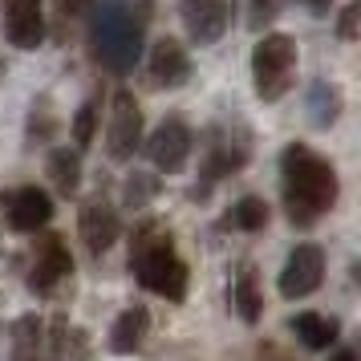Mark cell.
Returning a JSON list of instances; mask_svg holds the SVG:
<instances>
[{
    "label": "cell",
    "instance_id": "6da1fadb",
    "mask_svg": "<svg viewBox=\"0 0 361 361\" xmlns=\"http://www.w3.org/2000/svg\"><path fill=\"white\" fill-rule=\"evenodd\" d=\"M154 0H90L85 8V49L90 61L114 78H126L147 45Z\"/></svg>",
    "mask_w": 361,
    "mask_h": 361
},
{
    "label": "cell",
    "instance_id": "7a4b0ae2",
    "mask_svg": "<svg viewBox=\"0 0 361 361\" xmlns=\"http://www.w3.org/2000/svg\"><path fill=\"white\" fill-rule=\"evenodd\" d=\"M280 195L296 228H312L321 215L337 207L341 183L325 154H317L305 142H288L280 150Z\"/></svg>",
    "mask_w": 361,
    "mask_h": 361
},
{
    "label": "cell",
    "instance_id": "3957f363",
    "mask_svg": "<svg viewBox=\"0 0 361 361\" xmlns=\"http://www.w3.org/2000/svg\"><path fill=\"white\" fill-rule=\"evenodd\" d=\"M130 272L134 280L147 288V293L163 296L171 305H179L183 296H187V260L179 256V247H175V235L163 228V224H138L134 228V240H130Z\"/></svg>",
    "mask_w": 361,
    "mask_h": 361
},
{
    "label": "cell",
    "instance_id": "277c9868",
    "mask_svg": "<svg viewBox=\"0 0 361 361\" xmlns=\"http://www.w3.org/2000/svg\"><path fill=\"white\" fill-rule=\"evenodd\" d=\"M296 41L284 33H264L256 45H252V85H256V98L264 106L280 102L296 82Z\"/></svg>",
    "mask_w": 361,
    "mask_h": 361
},
{
    "label": "cell",
    "instance_id": "5b68a950",
    "mask_svg": "<svg viewBox=\"0 0 361 361\" xmlns=\"http://www.w3.org/2000/svg\"><path fill=\"white\" fill-rule=\"evenodd\" d=\"M247 154H252V138L244 126H212L203 147V187H195L191 199H207V187L235 175L247 163Z\"/></svg>",
    "mask_w": 361,
    "mask_h": 361
},
{
    "label": "cell",
    "instance_id": "8992f818",
    "mask_svg": "<svg viewBox=\"0 0 361 361\" xmlns=\"http://www.w3.org/2000/svg\"><path fill=\"white\" fill-rule=\"evenodd\" d=\"M142 147V106L130 90H114L110 98V130H106V154L114 163H130Z\"/></svg>",
    "mask_w": 361,
    "mask_h": 361
},
{
    "label": "cell",
    "instance_id": "52a82bcc",
    "mask_svg": "<svg viewBox=\"0 0 361 361\" xmlns=\"http://www.w3.org/2000/svg\"><path fill=\"white\" fill-rule=\"evenodd\" d=\"M191 150H195V134H191V126L179 114L163 118L154 126V134L147 138V159L163 175H179L183 166H187V159H191Z\"/></svg>",
    "mask_w": 361,
    "mask_h": 361
},
{
    "label": "cell",
    "instance_id": "ba28073f",
    "mask_svg": "<svg viewBox=\"0 0 361 361\" xmlns=\"http://www.w3.org/2000/svg\"><path fill=\"white\" fill-rule=\"evenodd\" d=\"M325 280V252L317 244H296L288 252V260L280 268L276 288L284 300H300V296H312Z\"/></svg>",
    "mask_w": 361,
    "mask_h": 361
},
{
    "label": "cell",
    "instance_id": "9c48e42d",
    "mask_svg": "<svg viewBox=\"0 0 361 361\" xmlns=\"http://www.w3.org/2000/svg\"><path fill=\"white\" fill-rule=\"evenodd\" d=\"M0 212H4V224L13 231L33 235V231L49 228L53 199L41 187H13V191H0Z\"/></svg>",
    "mask_w": 361,
    "mask_h": 361
},
{
    "label": "cell",
    "instance_id": "30bf717a",
    "mask_svg": "<svg viewBox=\"0 0 361 361\" xmlns=\"http://www.w3.org/2000/svg\"><path fill=\"white\" fill-rule=\"evenodd\" d=\"M0 29L13 49H37L45 41V13L41 0H0Z\"/></svg>",
    "mask_w": 361,
    "mask_h": 361
},
{
    "label": "cell",
    "instance_id": "8fae6325",
    "mask_svg": "<svg viewBox=\"0 0 361 361\" xmlns=\"http://www.w3.org/2000/svg\"><path fill=\"white\" fill-rule=\"evenodd\" d=\"M73 272V256H69L66 240L57 235V231H45L41 240H37V252H33V268H29V288L33 293H53L61 280Z\"/></svg>",
    "mask_w": 361,
    "mask_h": 361
},
{
    "label": "cell",
    "instance_id": "7c38bea8",
    "mask_svg": "<svg viewBox=\"0 0 361 361\" xmlns=\"http://www.w3.org/2000/svg\"><path fill=\"white\" fill-rule=\"evenodd\" d=\"M179 17L195 45H215L231 25V0H183Z\"/></svg>",
    "mask_w": 361,
    "mask_h": 361
},
{
    "label": "cell",
    "instance_id": "4fadbf2b",
    "mask_svg": "<svg viewBox=\"0 0 361 361\" xmlns=\"http://www.w3.org/2000/svg\"><path fill=\"white\" fill-rule=\"evenodd\" d=\"M78 231H82V244L90 247V256H102L122 235V224H118V212L106 199H90L78 215Z\"/></svg>",
    "mask_w": 361,
    "mask_h": 361
},
{
    "label": "cell",
    "instance_id": "5bb4252c",
    "mask_svg": "<svg viewBox=\"0 0 361 361\" xmlns=\"http://www.w3.org/2000/svg\"><path fill=\"white\" fill-rule=\"evenodd\" d=\"M147 73L159 90H179L191 78V57L175 37H163V41H154V49L147 57Z\"/></svg>",
    "mask_w": 361,
    "mask_h": 361
},
{
    "label": "cell",
    "instance_id": "9a60e30c",
    "mask_svg": "<svg viewBox=\"0 0 361 361\" xmlns=\"http://www.w3.org/2000/svg\"><path fill=\"white\" fill-rule=\"evenodd\" d=\"M288 329L296 333V341L305 349H329V345L341 337V321L337 317H325V312H296Z\"/></svg>",
    "mask_w": 361,
    "mask_h": 361
},
{
    "label": "cell",
    "instance_id": "2e32d148",
    "mask_svg": "<svg viewBox=\"0 0 361 361\" xmlns=\"http://www.w3.org/2000/svg\"><path fill=\"white\" fill-rule=\"evenodd\" d=\"M150 333V312L142 305H134V309L118 312V321L110 325V349L114 353H134V349H142Z\"/></svg>",
    "mask_w": 361,
    "mask_h": 361
},
{
    "label": "cell",
    "instance_id": "e0dca14e",
    "mask_svg": "<svg viewBox=\"0 0 361 361\" xmlns=\"http://www.w3.org/2000/svg\"><path fill=\"white\" fill-rule=\"evenodd\" d=\"M305 106H309V118L312 126H321V130H329L337 118H341V85L337 82H325V78H317V82L309 85V98H305Z\"/></svg>",
    "mask_w": 361,
    "mask_h": 361
},
{
    "label": "cell",
    "instance_id": "ac0fdd59",
    "mask_svg": "<svg viewBox=\"0 0 361 361\" xmlns=\"http://www.w3.org/2000/svg\"><path fill=\"white\" fill-rule=\"evenodd\" d=\"M231 305H235V312L244 317L247 325H256L264 312V296H260V276H256V268L252 264H244L240 272H235V280H231Z\"/></svg>",
    "mask_w": 361,
    "mask_h": 361
},
{
    "label": "cell",
    "instance_id": "d6986e66",
    "mask_svg": "<svg viewBox=\"0 0 361 361\" xmlns=\"http://www.w3.org/2000/svg\"><path fill=\"white\" fill-rule=\"evenodd\" d=\"M45 175L61 195H78V187H82V150H69V147L49 150Z\"/></svg>",
    "mask_w": 361,
    "mask_h": 361
},
{
    "label": "cell",
    "instance_id": "ffe728a7",
    "mask_svg": "<svg viewBox=\"0 0 361 361\" xmlns=\"http://www.w3.org/2000/svg\"><path fill=\"white\" fill-rule=\"evenodd\" d=\"M219 224H224L228 231H264V228H268V203H264L260 195L235 199L228 212H224Z\"/></svg>",
    "mask_w": 361,
    "mask_h": 361
},
{
    "label": "cell",
    "instance_id": "44dd1931",
    "mask_svg": "<svg viewBox=\"0 0 361 361\" xmlns=\"http://www.w3.org/2000/svg\"><path fill=\"white\" fill-rule=\"evenodd\" d=\"M41 353H45V325L29 312L13 325V361H41Z\"/></svg>",
    "mask_w": 361,
    "mask_h": 361
},
{
    "label": "cell",
    "instance_id": "7402d4cb",
    "mask_svg": "<svg viewBox=\"0 0 361 361\" xmlns=\"http://www.w3.org/2000/svg\"><path fill=\"white\" fill-rule=\"evenodd\" d=\"M53 130H57V118H53L49 98H37L29 110V142H45Z\"/></svg>",
    "mask_w": 361,
    "mask_h": 361
},
{
    "label": "cell",
    "instance_id": "603a6c76",
    "mask_svg": "<svg viewBox=\"0 0 361 361\" xmlns=\"http://www.w3.org/2000/svg\"><path fill=\"white\" fill-rule=\"evenodd\" d=\"M98 106H102L98 98H90L82 110L73 114V142H78V150H85L90 142H94V130H98Z\"/></svg>",
    "mask_w": 361,
    "mask_h": 361
},
{
    "label": "cell",
    "instance_id": "cb8c5ba5",
    "mask_svg": "<svg viewBox=\"0 0 361 361\" xmlns=\"http://www.w3.org/2000/svg\"><path fill=\"white\" fill-rule=\"evenodd\" d=\"M154 195H159V179H150L142 171H134L130 179H126V207H142Z\"/></svg>",
    "mask_w": 361,
    "mask_h": 361
},
{
    "label": "cell",
    "instance_id": "d4e9b609",
    "mask_svg": "<svg viewBox=\"0 0 361 361\" xmlns=\"http://www.w3.org/2000/svg\"><path fill=\"white\" fill-rule=\"evenodd\" d=\"M280 8H284V0H247V25H252V33H264L280 17Z\"/></svg>",
    "mask_w": 361,
    "mask_h": 361
},
{
    "label": "cell",
    "instance_id": "484cf974",
    "mask_svg": "<svg viewBox=\"0 0 361 361\" xmlns=\"http://www.w3.org/2000/svg\"><path fill=\"white\" fill-rule=\"evenodd\" d=\"M90 0H53V17H57V29H69L73 20L85 17Z\"/></svg>",
    "mask_w": 361,
    "mask_h": 361
},
{
    "label": "cell",
    "instance_id": "4316f807",
    "mask_svg": "<svg viewBox=\"0 0 361 361\" xmlns=\"http://www.w3.org/2000/svg\"><path fill=\"white\" fill-rule=\"evenodd\" d=\"M357 20H361V4L349 0L341 8V17H337V37H341V41H357Z\"/></svg>",
    "mask_w": 361,
    "mask_h": 361
},
{
    "label": "cell",
    "instance_id": "83f0119b",
    "mask_svg": "<svg viewBox=\"0 0 361 361\" xmlns=\"http://www.w3.org/2000/svg\"><path fill=\"white\" fill-rule=\"evenodd\" d=\"M300 4H305V8H309L312 17H325L329 8H333V0H300Z\"/></svg>",
    "mask_w": 361,
    "mask_h": 361
},
{
    "label": "cell",
    "instance_id": "f1b7e54d",
    "mask_svg": "<svg viewBox=\"0 0 361 361\" xmlns=\"http://www.w3.org/2000/svg\"><path fill=\"white\" fill-rule=\"evenodd\" d=\"M329 361H357V353H353V349H337Z\"/></svg>",
    "mask_w": 361,
    "mask_h": 361
}]
</instances>
